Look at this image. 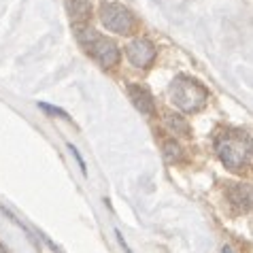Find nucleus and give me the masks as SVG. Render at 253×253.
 Here are the masks:
<instances>
[{
    "mask_svg": "<svg viewBox=\"0 0 253 253\" xmlns=\"http://www.w3.org/2000/svg\"><path fill=\"white\" fill-rule=\"evenodd\" d=\"M215 151L223 166L238 172L251 162V138L247 132L226 130V132H221V134H217Z\"/></svg>",
    "mask_w": 253,
    "mask_h": 253,
    "instance_id": "1",
    "label": "nucleus"
},
{
    "mask_svg": "<svg viewBox=\"0 0 253 253\" xmlns=\"http://www.w3.org/2000/svg\"><path fill=\"white\" fill-rule=\"evenodd\" d=\"M164 124H166V128L172 132V134H181V136H189V124L185 122L181 115H166L164 117Z\"/></svg>",
    "mask_w": 253,
    "mask_h": 253,
    "instance_id": "9",
    "label": "nucleus"
},
{
    "mask_svg": "<svg viewBox=\"0 0 253 253\" xmlns=\"http://www.w3.org/2000/svg\"><path fill=\"white\" fill-rule=\"evenodd\" d=\"M87 49L92 51V55L98 62H100L104 68H111V66H115L119 62V49H117V45L113 43V41L104 39V37H96Z\"/></svg>",
    "mask_w": 253,
    "mask_h": 253,
    "instance_id": "5",
    "label": "nucleus"
},
{
    "mask_svg": "<svg viewBox=\"0 0 253 253\" xmlns=\"http://www.w3.org/2000/svg\"><path fill=\"white\" fill-rule=\"evenodd\" d=\"M128 96H130L132 104H134V107L143 115H153V113H156V102H153L151 94L147 92L145 87H140V85H128Z\"/></svg>",
    "mask_w": 253,
    "mask_h": 253,
    "instance_id": "6",
    "label": "nucleus"
},
{
    "mask_svg": "<svg viewBox=\"0 0 253 253\" xmlns=\"http://www.w3.org/2000/svg\"><path fill=\"white\" fill-rule=\"evenodd\" d=\"M39 109L45 111V113H49V115H58L62 119H66V122H70V115L66 113L64 109H60V107H51V104H47V102H39Z\"/></svg>",
    "mask_w": 253,
    "mask_h": 253,
    "instance_id": "11",
    "label": "nucleus"
},
{
    "mask_svg": "<svg viewBox=\"0 0 253 253\" xmlns=\"http://www.w3.org/2000/svg\"><path fill=\"white\" fill-rule=\"evenodd\" d=\"M100 19H102V24L107 26V30L117 32V34H128L132 30V26H134V19H132L130 11L115 2L102 4Z\"/></svg>",
    "mask_w": 253,
    "mask_h": 253,
    "instance_id": "3",
    "label": "nucleus"
},
{
    "mask_svg": "<svg viewBox=\"0 0 253 253\" xmlns=\"http://www.w3.org/2000/svg\"><path fill=\"white\" fill-rule=\"evenodd\" d=\"M126 55H128V60L136 68H145V66L151 64L153 58H156V47H153V43L147 39H136L126 47Z\"/></svg>",
    "mask_w": 253,
    "mask_h": 253,
    "instance_id": "4",
    "label": "nucleus"
},
{
    "mask_svg": "<svg viewBox=\"0 0 253 253\" xmlns=\"http://www.w3.org/2000/svg\"><path fill=\"white\" fill-rule=\"evenodd\" d=\"M221 253H236V251H234V249H232V247H230V245H226V247H223V249H221Z\"/></svg>",
    "mask_w": 253,
    "mask_h": 253,
    "instance_id": "14",
    "label": "nucleus"
},
{
    "mask_svg": "<svg viewBox=\"0 0 253 253\" xmlns=\"http://www.w3.org/2000/svg\"><path fill=\"white\" fill-rule=\"evenodd\" d=\"M0 253H6V249L2 247V245H0Z\"/></svg>",
    "mask_w": 253,
    "mask_h": 253,
    "instance_id": "15",
    "label": "nucleus"
},
{
    "mask_svg": "<svg viewBox=\"0 0 253 253\" xmlns=\"http://www.w3.org/2000/svg\"><path fill=\"white\" fill-rule=\"evenodd\" d=\"M115 236H117V241H119V245H122V247H124V251H126V253H132V249L128 247V243H126V238L122 236V232H119V230H115Z\"/></svg>",
    "mask_w": 253,
    "mask_h": 253,
    "instance_id": "13",
    "label": "nucleus"
},
{
    "mask_svg": "<svg viewBox=\"0 0 253 253\" xmlns=\"http://www.w3.org/2000/svg\"><path fill=\"white\" fill-rule=\"evenodd\" d=\"M164 158L166 162H179L181 160V147L179 143H174V140H168V143H164Z\"/></svg>",
    "mask_w": 253,
    "mask_h": 253,
    "instance_id": "10",
    "label": "nucleus"
},
{
    "mask_svg": "<svg viewBox=\"0 0 253 253\" xmlns=\"http://www.w3.org/2000/svg\"><path fill=\"white\" fill-rule=\"evenodd\" d=\"M68 151L73 153L77 162H79V168H81V172H83V174H87V166H85V162H83V158H81L79 149H77V147H73V145H68Z\"/></svg>",
    "mask_w": 253,
    "mask_h": 253,
    "instance_id": "12",
    "label": "nucleus"
},
{
    "mask_svg": "<svg viewBox=\"0 0 253 253\" xmlns=\"http://www.w3.org/2000/svg\"><path fill=\"white\" fill-rule=\"evenodd\" d=\"M68 11L73 22H85L89 17V0H68Z\"/></svg>",
    "mask_w": 253,
    "mask_h": 253,
    "instance_id": "8",
    "label": "nucleus"
},
{
    "mask_svg": "<svg viewBox=\"0 0 253 253\" xmlns=\"http://www.w3.org/2000/svg\"><path fill=\"white\" fill-rule=\"evenodd\" d=\"M228 198H230V202L238 211H245V213H247V211L251 209V187H249V183H234V185H230Z\"/></svg>",
    "mask_w": 253,
    "mask_h": 253,
    "instance_id": "7",
    "label": "nucleus"
},
{
    "mask_svg": "<svg viewBox=\"0 0 253 253\" xmlns=\"http://www.w3.org/2000/svg\"><path fill=\"white\" fill-rule=\"evenodd\" d=\"M170 98L181 111L196 113V111H200L207 104L209 92L198 81L189 79V77H177L170 85Z\"/></svg>",
    "mask_w": 253,
    "mask_h": 253,
    "instance_id": "2",
    "label": "nucleus"
}]
</instances>
